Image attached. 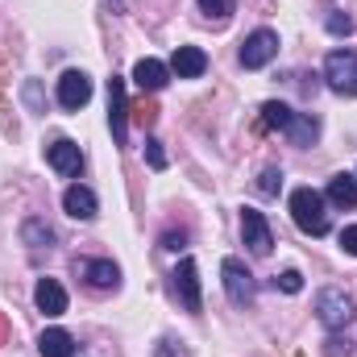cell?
Returning <instances> with one entry per match:
<instances>
[{
	"instance_id": "cell-1",
	"label": "cell",
	"mask_w": 357,
	"mask_h": 357,
	"mask_svg": "<svg viewBox=\"0 0 357 357\" xmlns=\"http://www.w3.org/2000/svg\"><path fill=\"white\" fill-rule=\"evenodd\" d=\"M287 208H291V220H295L299 233H307V237H324L328 233V199L320 191L295 187L291 199H287Z\"/></svg>"
},
{
	"instance_id": "cell-2",
	"label": "cell",
	"mask_w": 357,
	"mask_h": 357,
	"mask_svg": "<svg viewBox=\"0 0 357 357\" xmlns=\"http://www.w3.org/2000/svg\"><path fill=\"white\" fill-rule=\"evenodd\" d=\"M316 316H320V324H324L328 333L349 328V324H354V316H357L354 295H345L341 287H324V291L316 295Z\"/></svg>"
},
{
	"instance_id": "cell-3",
	"label": "cell",
	"mask_w": 357,
	"mask_h": 357,
	"mask_svg": "<svg viewBox=\"0 0 357 357\" xmlns=\"http://www.w3.org/2000/svg\"><path fill=\"white\" fill-rule=\"evenodd\" d=\"M220 282H225V295L237 303V307H250L258 299V278L250 274V266L241 258H225L220 262Z\"/></svg>"
},
{
	"instance_id": "cell-4",
	"label": "cell",
	"mask_w": 357,
	"mask_h": 357,
	"mask_svg": "<svg viewBox=\"0 0 357 357\" xmlns=\"http://www.w3.org/2000/svg\"><path fill=\"white\" fill-rule=\"evenodd\" d=\"M324 79L337 96H357V54L354 50H328Z\"/></svg>"
},
{
	"instance_id": "cell-5",
	"label": "cell",
	"mask_w": 357,
	"mask_h": 357,
	"mask_svg": "<svg viewBox=\"0 0 357 357\" xmlns=\"http://www.w3.org/2000/svg\"><path fill=\"white\" fill-rule=\"evenodd\" d=\"M171 291H175V299L183 303V312H191V316H199V307H204V295H199V270L191 258H183L171 274Z\"/></svg>"
},
{
	"instance_id": "cell-6",
	"label": "cell",
	"mask_w": 357,
	"mask_h": 357,
	"mask_svg": "<svg viewBox=\"0 0 357 357\" xmlns=\"http://www.w3.org/2000/svg\"><path fill=\"white\" fill-rule=\"evenodd\" d=\"M274 54H278V33H274V29H254V33L241 42V54H237V59H241L245 71H262Z\"/></svg>"
},
{
	"instance_id": "cell-7",
	"label": "cell",
	"mask_w": 357,
	"mask_h": 357,
	"mask_svg": "<svg viewBox=\"0 0 357 357\" xmlns=\"http://www.w3.org/2000/svg\"><path fill=\"white\" fill-rule=\"evenodd\" d=\"M241 237L250 245L254 258H266L274 250V233H270V220L258 212V208H241Z\"/></svg>"
},
{
	"instance_id": "cell-8",
	"label": "cell",
	"mask_w": 357,
	"mask_h": 357,
	"mask_svg": "<svg viewBox=\"0 0 357 357\" xmlns=\"http://www.w3.org/2000/svg\"><path fill=\"white\" fill-rule=\"evenodd\" d=\"M129 104H125V79L121 75H112L108 79V129H112V142L116 146H125V137H129Z\"/></svg>"
},
{
	"instance_id": "cell-9",
	"label": "cell",
	"mask_w": 357,
	"mask_h": 357,
	"mask_svg": "<svg viewBox=\"0 0 357 357\" xmlns=\"http://www.w3.org/2000/svg\"><path fill=\"white\" fill-rule=\"evenodd\" d=\"M46 162H50L63 178H71V175H79V167H84V150H79V142L59 137V142L46 146Z\"/></svg>"
},
{
	"instance_id": "cell-10",
	"label": "cell",
	"mask_w": 357,
	"mask_h": 357,
	"mask_svg": "<svg viewBox=\"0 0 357 357\" xmlns=\"http://www.w3.org/2000/svg\"><path fill=\"white\" fill-rule=\"evenodd\" d=\"M88 100H91L88 75H84V71H63V79H59V104H63L67 112H79Z\"/></svg>"
},
{
	"instance_id": "cell-11",
	"label": "cell",
	"mask_w": 357,
	"mask_h": 357,
	"mask_svg": "<svg viewBox=\"0 0 357 357\" xmlns=\"http://www.w3.org/2000/svg\"><path fill=\"white\" fill-rule=\"evenodd\" d=\"M63 212H67L71 220H96V212H100L96 191L84 187V183H71V187L63 191Z\"/></svg>"
},
{
	"instance_id": "cell-12",
	"label": "cell",
	"mask_w": 357,
	"mask_h": 357,
	"mask_svg": "<svg viewBox=\"0 0 357 357\" xmlns=\"http://www.w3.org/2000/svg\"><path fill=\"white\" fill-rule=\"evenodd\" d=\"M79 274L88 278V287H96V291H116L121 287V270H116V262H108V258H84L79 262Z\"/></svg>"
},
{
	"instance_id": "cell-13",
	"label": "cell",
	"mask_w": 357,
	"mask_h": 357,
	"mask_svg": "<svg viewBox=\"0 0 357 357\" xmlns=\"http://www.w3.org/2000/svg\"><path fill=\"white\" fill-rule=\"evenodd\" d=\"M33 303H38L42 316H63V312H67V291H63V282H59V278H38Z\"/></svg>"
},
{
	"instance_id": "cell-14",
	"label": "cell",
	"mask_w": 357,
	"mask_h": 357,
	"mask_svg": "<svg viewBox=\"0 0 357 357\" xmlns=\"http://www.w3.org/2000/svg\"><path fill=\"white\" fill-rule=\"evenodd\" d=\"M167 67H171V75H178V79H199L208 71V54L199 46H178Z\"/></svg>"
},
{
	"instance_id": "cell-15",
	"label": "cell",
	"mask_w": 357,
	"mask_h": 357,
	"mask_svg": "<svg viewBox=\"0 0 357 357\" xmlns=\"http://www.w3.org/2000/svg\"><path fill=\"white\" fill-rule=\"evenodd\" d=\"M133 84L142 91H162L171 84V67L167 63H158V59H137V67H133Z\"/></svg>"
},
{
	"instance_id": "cell-16",
	"label": "cell",
	"mask_w": 357,
	"mask_h": 357,
	"mask_svg": "<svg viewBox=\"0 0 357 357\" xmlns=\"http://www.w3.org/2000/svg\"><path fill=\"white\" fill-rule=\"evenodd\" d=\"M38 354L42 357H75L79 345H75V337H71L67 328H46V333L38 337Z\"/></svg>"
},
{
	"instance_id": "cell-17",
	"label": "cell",
	"mask_w": 357,
	"mask_h": 357,
	"mask_svg": "<svg viewBox=\"0 0 357 357\" xmlns=\"http://www.w3.org/2000/svg\"><path fill=\"white\" fill-rule=\"evenodd\" d=\"M324 199H328V204H337V208H357V175H349V171L333 175V178H328Z\"/></svg>"
},
{
	"instance_id": "cell-18",
	"label": "cell",
	"mask_w": 357,
	"mask_h": 357,
	"mask_svg": "<svg viewBox=\"0 0 357 357\" xmlns=\"http://www.w3.org/2000/svg\"><path fill=\"white\" fill-rule=\"evenodd\" d=\"M316 137H320V121L312 112H295L287 125V142L291 146H316Z\"/></svg>"
},
{
	"instance_id": "cell-19",
	"label": "cell",
	"mask_w": 357,
	"mask_h": 357,
	"mask_svg": "<svg viewBox=\"0 0 357 357\" xmlns=\"http://www.w3.org/2000/svg\"><path fill=\"white\" fill-rule=\"evenodd\" d=\"M291 116H295V108H287V104H278V100H266V104H262V125H266V129L287 133Z\"/></svg>"
},
{
	"instance_id": "cell-20",
	"label": "cell",
	"mask_w": 357,
	"mask_h": 357,
	"mask_svg": "<svg viewBox=\"0 0 357 357\" xmlns=\"http://www.w3.org/2000/svg\"><path fill=\"white\" fill-rule=\"evenodd\" d=\"M21 237H25V245H33V250H50V245H54V233H50L42 220H25Z\"/></svg>"
},
{
	"instance_id": "cell-21",
	"label": "cell",
	"mask_w": 357,
	"mask_h": 357,
	"mask_svg": "<svg viewBox=\"0 0 357 357\" xmlns=\"http://www.w3.org/2000/svg\"><path fill=\"white\" fill-rule=\"evenodd\" d=\"M199 13L208 21H229L233 17V0H199Z\"/></svg>"
},
{
	"instance_id": "cell-22",
	"label": "cell",
	"mask_w": 357,
	"mask_h": 357,
	"mask_svg": "<svg viewBox=\"0 0 357 357\" xmlns=\"http://www.w3.org/2000/svg\"><path fill=\"white\" fill-rule=\"evenodd\" d=\"M258 191H262V195H278V191H282V171H278V167H266L262 178H258Z\"/></svg>"
},
{
	"instance_id": "cell-23",
	"label": "cell",
	"mask_w": 357,
	"mask_h": 357,
	"mask_svg": "<svg viewBox=\"0 0 357 357\" xmlns=\"http://www.w3.org/2000/svg\"><path fill=\"white\" fill-rule=\"evenodd\" d=\"M274 287L287 291V295H299V291H303V274H299V270H282V274L274 278Z\"/></svg>"
},
{
	"instance_id": "cell-24",
	"label": "cell",
	"mask_w": 357,
	"mask_h": 357,
	"mask_svg": "<svg viewBox=\"0 0 357 357\" xmlns=\"http://www.w3.org/2000/svg\"><path fill=\"white\" fill-rule=\"evenodd\" d=\"M146 162L154 171H167V154H162V142L158 137H146Z\"/></svg>"
},
{
	"instance_id": "cell-25",
	"label": "cell",
	"mask_w": 357,
	"mask_h": 357,
	"mask_svg": "<svg viewBox=\"0 0 357 357\" xmlns=\"http://www.w3.org/2000/svg\"><path fill=\"white\" fill-rule=\"evenodd\" d=\"M328 33H337V38H349V33H354V17H341V13H333V17H328Z\"/></svg>"
},
{
	"instance_id": "cell-26",
	"label": "cell",
	"mask_w": 357,
	"mask_h": 357,
	"mask_svg": "<svg viewBox=\"0 0 357 357\" xmlns=\"http://www.w3.org/2000/svg\"><path fill=\"white\" fill-rule=\"evenodd\" d=\"M341 250H345L349 258H357V225H349V229H341Z\"/></svg>"
},
{
	"instance_id": "cell-27",
	"label": "cell",
	"mask_w": 357,
	"mask_h": 357,
	"mask_svg": "<svg viewBox=\"0 0 357 357\" xmlns=\"http://www.w3.org/2000/svg\"><path fill=\"white\" fill-rule=\"evenodd\" d=\"M187 245V233H162V250H171V254H178Z\"/></svg>"
},
{
	"instance_id": "cell-28",
	"label": "cell",
	"mask_w": 357,
	"mask_h": 357,
	"mask_svg": "<svg viewBox=\"0 0 357 357\" xmlns=\"http://www.w3.org/2000/svg\"><path fill=\"white\" fill-rule=\"evenodd\" d=\"M328 357H349V341L333 337V341H328Z\"/></svg>"
}]
</instances>
